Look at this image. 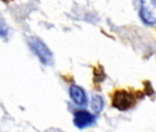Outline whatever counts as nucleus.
I'll return each instance as SVG.
<instances>
[{
    "label": "nucleus",
    "instance_id": "4",
    "mask_svg": "<svg viewBox=\"0 0 156 132\" xmlns=\"http://www.w3.org/2000/svg\"><path fill=\"white\" fill-rule=\"evenodd\" d=\"M95 116L86 110H78L74 113L73 123L78 128H85L95 122Z\"/></svg>",
    "mask_w": 156,
    "mask_h": 132
},
{
    "label": "nucleus",
    "instance_id": "1",
    "mask_svg": "<svg viewBox=\"0 0 156 132\" xmlns=\"http://www.w3.org/2000/svg\"><path fill=\"white\" fill-rule=\"evenodd\" d=\"M30 46L43 64H50L52 60V53L50 49L38 38H31L29 40Z\"/></svg>",
    "mask_w": 156,
    "mask_h": 132
},
{
    "label": "nucleus",
    "instance_id": "6",
    "mask_svg": "<svg viewBox=\"0 0 156 132\" xmlns=\"http://www.w3.org/2000/svg\"><path fill=\"white\" fill-rule=\"evenodd\" d=\"M104 103L103 99L100 96L98 95H94L91 99V107L96 113H100L101 110L103 109Z\"/></svg>",
    "mask_w": 156,
    "mask_h": 132
},
{
    "label": "nucleus",
    "instance_id": "3",
    "mask_svg": "<svg viewBox=\"0 0 156 132\" xmlns=\"http://www.w3.org/2000/svg\"><path fill=\"white\" fill-rule=\"evenodd\" d=\"M112 104L119 110L124 111L129 109L134 104V98L127 91L119 90L113 95Z\"/></svg>",
    "mask_w": 156,
    "mask_h": 132
},
{
    "label": "nucleus",
    "instance_id": "2",
    "mask_svg": "<svg viewBox=\"0 0 156 132\" xmlns=\"http://www.w3.org/2000/svg\"><path fill=\"white\" fill-rule=\"evenodd\" d=\"M140 15L143 22L149 25L156 23V1L145 0L141 2Z\"/></svg>",
    "mask_w": 156,
    "mask_h": 132
},
{
    "label": "nucleus",
    "instance_id": "5",
    "mask_svg": "<svg viewBox=\"0 0 156 132\" xmlns=\"http://www.w3.org/2000/svg\"><path fill=\"white\" fill-rule=\"evenodd\" d=\"M70 96L72 98V100L77 105V106H85L87 104V96L85 91L77 85H72L70 87Z\"/></svg>",
    "mask_w": 156,
    "mask_h": 132
},
{
    "label": "nucleus",
    "instance_id": "7",
    "mask_svg": "<svg viewBox=\"0 0 156 132\" xmlns=\"http://www.w3.org/2000/svg\"><path fill=\"white\" fill-rule=\"evenodd\" d=\"M7 33H8V30H7V27H6V24L5 22L0 19V36H7Z\"/></svg>",
    "mask_w": 156,
    "mask_h": 132
}]
</instances>
